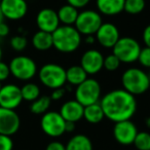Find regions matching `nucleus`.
<instances>
[{"instance_id": "13", "label": "nucleus", "mask_w": 150, "mask_h": 150, "mask_svg": "<svg viewBox=\"0 0 150 150\" xmlns=\"http://www.w3.org/2000/svg\"><path fill=\"white\" fill-rule=\"evenodd\" d=\"M21 119L15 110L0 107V134L13 136L19 131Z\"/></svg>"}, {"instance_id": "21", "label": "nucleus", "mask_w": 150, "mask_h": 150, "mask_svg": "<svg viewBox=\"0 0 150 150\" xmlns=\"http://www.w3.org/2000/svg\"><path fill=\"white\" fill-rule=\"evenodd\" d=\"M32 45L34 48L40 52L48 50L52 47V33L44 31H37L32 37Z\"/></svg>"}, {"instance_id": "7", "label": "nucleus", "mask_w": 150, "mask_h": 150, "mask_svg": "<svg viewBox=\"0 0 150 150\" xmlns=\"http://www.w3.org/2000/svg\"><path fill=\"white\" fill-rule=\"evenodd\" d=\"M11 75L19 80L27 81L34 77L37 73L35 61L27 56H17L11 59L8 64Z\"/></svg>"}, {"instance_id": "38", "label": "nucleus", "mask_w": 150, "mask_h": 150, "mask_svg": "<svg viewBox=\"0 0 150 150\" xmlns=\"http://www.w3.org/2000/svg\"><path fill=\"white\" fill-rule=\"evenodd\" d=\"M75 129V122H71V121H66V125H65V131L66 132H73Z\"/></svg>"}, {"instance_id": "32", "label": "nucleus", "mask_w": 150, "mask_h": 150, "mask_svg": "<svg viewBox=\"0 0 150 150\" xmlns=\"http://www.w3.org/2000/svg\"><path fill=\"white\" fill-rule=\"evenodd\" d=\"M11 75V70H9V66L6 63L0 61V82L4 81Z\"/></svg>"}, {"instance_id": "23", "label": "nucleus", "mask_w": 150, "mask_h": 150, "mask_svg": "<svg viewBox=\"0 0 150 150\" xmlns=\"http://www.w3.org/2000/svg\"><path fill=\"white\" fill-rule=\"evenodd\" d=\"M66 150H93V143L86 135H75L68 141Z\"/></svg>"}, {"instance_id": "14", "label": "nucleus", "mask_w": 150, "mask_h": 150, "mask_svg": "<svg viewBox=\"0 0 150 150\" xmlns=\"http://www.w3.org/2000/svg\"><path fill=\"white\" fill-rule=\"evenodd\" d=\"M95 35L99 44L105 48H112L120 38L118 28L112 23H103Z\"/></svg>"}, {"instance_id": "42", "label": "nucleus", "mask_w": 150, "mask_h": 150, "mask_svg": "<svg viewBox=\"0 0 150 150\" xmlns=\"http://www.w3.org/2000/svg\"><path fill=\"white\" fill-rule=\"evenodd\" d=\"M1 59H2V48L0 46V61H1Z\"/></svg>"}, {"instance_id": "15", "label": "nucleus", "mask_w": 150, "mask_h": 150, "mask_svg": "<svg viewBox=\"0 0 150 150\" xmlns=\"http://www.w3.org/2000/svg\"><path fill=\"white\" fill-rule=\"evenodd\" d=\"M104 56L97 50H88L82 54L80 60V66L88 73V75H94L103 69Z\"/></svg>"}, {"instance_id": "34", "label": "nucleus", "mask_w": 150, "mask_h": 150, "mask_svg": "<svg viewBox=\"0 0 150 150\" xmlns=\"http://www.w3.org/2000/svg\"><path fill=\"white\" fill-rule=\"evenodd\" d=\"M65 88H56V90H52V93L50 95V99L52 101H59L64 97L65 95Z\"/></svg>"}, {"instance_id": "44", "label": "nucleus", "mask_w": 150, "mask_h": 150, "mask_svg": "<svg viewBox=\"0 0 150 150\" xmlns=\"http://www.w3.org/2000/svg\"><path fill=\"white\" fill-rule=\"evenodd\" d=\"M0 1H1V0H0Z\"/></svg>"}, {"instance_id": "29", "label": "nucleus", "mask_w": 150, "mask_h": 150, "mask_svg": "<svg viewBox=\"0 0 150 150\" xmlns=\"http://www.w3.org/2000/svg\"><path fill=\"white\" fill-rule=\"evenodd\" d=\"M28 45V40L22 35H16L11 39V46L16 52H22Z\"/></svg>"}, {"instance_id": "9", "label": "nucleus", "mask_w": 150, "mask_h": 150, "mask_svg": "<svg viewBox=\"0 0 150 150\" xmlns=\"http://www.w3.org/2000/svg\"><path fill=\"white\" fill-rule=\"evenodd\" d=\"M66 120L62 117L60 112L47 111L42 115L40 119V127L45 135L52 138L61 137L66 133L65 131Z\"/></svg>"}, {"instance_id": "24", "label": "nucleus", "mask_w": 150, "mask_h": 150, "mask_svg": "<svg viewBox=\"0 0 150 150\" xmlns=\"http://www.w3.org/2000/svg\"><path fill=\"white\" fill-rule=\"evenodd\" d=\"M52 104V99L48 96H40L35 101H33L30 106V111L33 114H44L47 112Z\"/></svg>"}, {"instance_id": "37", "label": "nucleus", "mask_w": 150, "mask_h": 150, "mask_svg": "<svg viewBox=\"0 0 150 150\" xmlns=\"http://www.w3.org/2000/svg\"><path fill=\"white\" fill-rule=\"evenodd\" d=\"M9 34V27L4 23H0V37H6Z\"/></svg>"}, {"instance_id": "35", "label": "nucleus", "mask_w": 150, "mask_h": 150, "mask_svg": "<svg viewBox=\"0 0 150 150\" xmlns=\"http://www.w3.org/2000/svg\"><path fill=\"white\" fill-rule=\"evenodd\" d=\"M45 150H66V145L59 141H52L46 146Z\"/></svg>"}, {"instance_id": "19", "label": "nucleus", "mask_w": 150, "mask_h": 150, "mask_svg": "<svg viewBox=\"0 0 150 150\" xmlns=\"http://www.w3.org/2000/svg\"><path fill=\"white\" fill-rule=\"evenodd\" d=\"M57 13H58L59 21L61 24L65 26H72L76 22L79 11L76 7L70 4H66L61 6L59 11H57Z\"/></svg>"}, {"instance_id": "12", "label": "nucleus", "mask_w": 150, "mask_h": 150, "mask_svg": "<svg viewBox=\"0 0 150 150\" xmlns=\"http://www.w3.org/2000/svg\"><path fill=\"white\" fill-rule=\"evenodd\" d=\"M0 8L4 18L11 21H18L26 16L28 4L26 0H1Z\"/></svg>"}, {"instance_id": "27", "label": "nucleus", "mask_w": 150, "mask_h": 150, "mask_svg": "<svg viewBox=\"0 0 150 150\" xmlns=\"http://www.w3.org/2000/svg\"><path fill=\"white\" fill-rule=\"evenodd\" d=\"M133 144L138 150H150V134L148 132H138Z\"/></svg>"}, {"instance_id": "1", "label": "nucleus", "mask_w": 150, "mask_h": 150, "mask_svg": "<svg viewBox=\"0 0 150 150\" xmlns=\"http://www.w3.org/2000/svg\"><path fill=\"white\" fill-rule=\"evenodd\" d=\"M106 118L113 122L129 120L137 111L135 96L125 90H113L100 100Z\"/></svg>"}, {"instance_id": "36", "label": "nucleus", "mask_w": 150, "mask_h": 150, "mask_svg": "<svg viewBox=\"0 0 150 150\" xmlns=\"http://www.w3.org/2000/svg\"><path fill=\"white\" fill-rule=\"evenodd\" d=\"M142 38H143V41L145 43V45L147 47H150V25L146 26V28L144 29Z\"/></svg>"}, {"instance_id": "31", "label": "nucleus", "mask_w": 150, "mask_h": 150, "mask_svg": "<svg viewBox=\"0 0 150 150\" xmlns=\"http://www.w3.org/2000/svg\"><path fill=\"white\" fill-rule=\"evenodd\" d=\"M13 141L11 136L0 134V150H13Z\"/></svg>"}, {"instance_id": "10", "label": "nucleus", "mask_w": 150, "mask_h": 150, "mask_svg": "<svg viewBox=\"0 0 150 150\" xmlns=\"http://www.w3.org/2000/svg\"><path fill=\"white\" fill-rule=\"evenodd\" d=\"M137 134L138 129L131 119L115 122L113 127V136L115 141L123 146L132 145L135 141Z\"/></svg>"}, {"instance_id": "25", "label": "nucleus", "mask_w": 150, "mask_h": 150, "mask_svg": "<svg viewBox=\"0 0 150 150\" xmlns=\"http://www.w3.org/2000/svg\"><path fill=\"white\" fill-rule=\"evenodd\" d=\"M22 97H23V101H27V102H33L37 98L40 97V88L37 84L35 83H26L21 88Z\"/></svg>"}, {"instance_id": "3", "label": "nucleus", "mask_w": 150, "mask_h": 150, "mask_svg": "<svg viewBox=\"0 0 150 150\" xmlns=\"http://www.w3.org/2000/svg\"><path fill=\"white\" fill-rule=\"evenodd\" d=\"M123 90L133 96L142 95L150 88L149 75L140 68H129L121 76Z\"/></svg>"}, {"instance_id": "16", "label": "nucleus", "mask_w": 150, "mask_h": 150, "mask_svg": "<svg viewBox=\"0 0 150 150\" xmlns=\"http://www.w3.org/2000/svg\"><path fill=\"white\" fill-rule=\"evenodd\" d=\"M58 13L52 8H42L36 16V25L40 31L52 33L60 27Z\"/></svg>"}, {"instance_id": "8", "label": "nucleus", "mask_w": 150, "mask_h": 150, "mask_svg": "<svg viewBox=\"0 0 150 150\" xmlns=\"http://www.w3.org/2000/svg\"><path fill=\"white\" fill-rule=\"evenodd\" d=\"M102 24V17L99 11L86 9L78 13L74 27L81 35L88 36L95 35Z\"/></svg>"}, {"instance_id": "11", "label": "nucleus", "mask_w": 150, "mask_h": 150, "mask_svg": "<svg viewBox=\"0 0 150 150\" xmlns=\"http://www.w3.org/2000/svg\"><path fill=\"white\" fill-rule=\"evenodd\" d=\"M23 102L21 88L16 84H5L0 90V107L16 110Z\"/></svg>"}, {"instance_id": "40", "label": "nucleus", "mask_w": 150, "mask_h": 150, "mask_svg": "<svg viewBox=\"0 0 150 150\" xmlns=\"http://www.w3.org/2000/svg\"><path fill=\"white\" fill-rule=\"evenodd\" d=\"M3 20H4V17H3V13L1 11V8H0V23H2Z\"/></svg>"}, {"instance_id": "17", "label": "nucleus", "mask_w": 150, "mask_h": 150, "mask_svg": "<svg viewBox=\"0 0 150 150\" xmlns=\"http://www.w3.org/2000/svg\"><path fill=\"white\" fill-rule=\"evenodd\" d=\"M84 107L76 100H69L62 105L60 109V114L66 121L77 122L83 118Z\"/></svg>"}, {"instance_id": "43", "label": "nucleus", "mask_w": 150, "mask_h": 150, "mask_svg": "<svg viewBox=\"0 0 150 150\" xmlns=\"http://www.w3.org/2000/svg\"><path fill=\"white\" fill-rule=\"evenodd\" d=\"M1 86H1V82H0V90H1Z\"/></svg>"}, {"instance_id": "18", "label": "nucleus", "mask_w": 150, "mask_h": 150, "mask_svg": "<svg viewBox=\"0 0 150 150\" xmlns=\"http://www.w3.org/2000/svg\"><path fill=\"white\" fill-rule=\"evenodd\" d=\"M125 0H96L98 11L104 16H116L123 11Z\"/></svg>"}, {"instance_id": "41", "label": "nucleus", "mask_w": 150, "mask_h": 150, "mask_svg": "<svg viewBox=\"0 0 150 150\" xmlns=\"http://www.w3.org/2000/svg\"><path fill=\"white\" fill-rule=\"evenodd\" d=\"M146 123H147V127H150V117H148V118H147V121H146Z\"/></svg>"}, {"instance_id": "39", "label": "nucleus", "mask_w": 150, "mask_h": 150, "mask_svg": "<svg viewBox=\"0 0 150 150\" xmlns=\"http://www.w3.org/2000/svg\"><path fill=\"white\" fill-rule=\"evenodd\" d=\"M95 40H96V37H95L94 35H88V36H86V41L88 42V43H90V44L94 43Z\"/></svg>"}, {"instance_id": "5", "label": "nucleus", "mask_w": 150, "mask_h": 150, "mask_svg": "<svg viewBox=\"0 0 150 150\" xmlns=\"http://www.w3.org/2000/svg\"><path fill=\"white\" fill-rule=\"evenodd\" d=\"M140 43L133 37H120L112 47L113 52L121 63L131 64L138 61L141 52Z\"/></svg>"}, {"instance_id": "30", "label": "nucleus", "mask_w": 150, "mask_h": 150, "mask_svg": "<svg viewBox=\"0 0 150 150\" xmlns=\"http://www.w3.org/2000/svg\"><path fill=\"white\" fill-rule=\"evenodd\" d=\"M138 62L145 68H150V47L145 46L144 48H141Z\"/></svg>"}, {"instance_id": "22", "label": "nucleus", "mask_w": 150, "mask_h": 150, "mask_svg": "<svg viewBox=\"0 0 150 150\" xmlns=\"http://www.w3.org/2000/svg\"><path fill=\"white\" fill-rule=\"evenodd\" d=\"M83 118L90 123H99L105 118L104 111L100 105V102L95 104L88 105L84 107L83 110Z\"/></svg>"}, {"instance_id": "26", "label": "nucleus", "mask_w": 150, "mask_h": 150, "mask_svg": "<svg viewBox=\"0 0 150 150\" xmlns=\"http://www.w3.org/2000/svg\"><path fill=\"white\" fill-rule=\"evenodd\" d=\"M145 8V0H125L123 11L129 15H138Z\"/></svg>"}, {"instance_id": "28", "label": "nucleus", "mask_w": 150, "mask_h": 150, "mask_svg": "<svg viewBox=\"0 0 150 150\" xmlns=\"http://www.w3.org/2000/svg\"><path fill=\"white\" fill-rule=\"evenodd\" d=\"M120 61L118 60L114 54H108L107 57H104V63H103V68H105L107 71H115L120 66Z\"/></svg>"}, {"instance_id": "4", "label": "nucleus", "mask_w": 150, "mask_h": 150, "mask_svg": "<svg viewBox=\"0 0 150 150\" xmlns=\"http://www.w3.org/2000/svg\"><path fill=\"white\" fill-rule=\"evenodd\" d=\"M38 77L43 86L52 90L64 88L67 82L66 70L64 67L54 63L43 65L38 71Z\"/></svg>"}, {"instance_id": "33", "label": "nucleus", "mask_w": 150, "mask_h": 150, "mask_svg": "<svg viewBox=\"0 0 150 150\" xmlns=\"http://www.w3.org/2000/svg\"><path fill=\"white\" fill-rule=\"evenodd\" d=\"M66 1H67V4H70L72 6L76 7L77 9H79L86 7L90 3L91 0H66Z\"/></svg>"}, {"instance_id": "20", "label": "nucleus", "mask_w": 150, "mask_h": 150, "mask_svg": "<svg viewBox=\"0 0 150 150\" xmlns=\"http://www.w3.org/2000/svg\"><path fill=\"white\" fill-rule=\"evenodd\" d=\"M86 78H88V73L80 65H73L66 70V81L71 86H79Z\"/></svg>"}, {"instance_id": "2", "label": "nucleus", "mask_w": 150, "mask_h": 150, "mask_svg": "<svg viewBox=\"0 0 150 150\" xmlns=\"http://www.w3.org/2000/svg\"><path fill=\"white\" fill-rule=\"evenodd\" d=\"M52 35V46L60 52H74L81 44V34L74 26H60Z\"/></svg>"}, {"instance_id": "6", "label": "nucleus", "mask_w": 150, "mask_h": 150, "mask_svg": "<svg viewBox=\"0 0 150 150\" xmlns=\"http://www.w3.org/2000/svg\"><path fill=\"white\" fill-rule=\"evenodd\" d=\"M75 100L79 102L83 107L100 102L101 86L98 80L88 77L83 82L76 86Z\"/></svg>"}]
</instances>
